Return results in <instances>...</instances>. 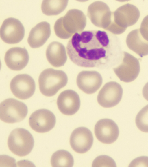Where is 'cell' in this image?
Masks as SVG:
<instances>
[{"label":"cell","mask_w":148,"mask_h":167,"mask_svg":"<svg viewBox=\"0 0 148 167\" xmlns=\"http://www.w3.org/2000/svg\"><path fill=\"white\" fill-rule=\"evenodd\" d=\"M92 167H116L114 160L110 157L106 155L97 157L94 160Z\"/></svg>","instance_id":"24"},{"label":"cell","mask_w":148,"mask_h":167,"mask_svg":"<svg viewBox=\"0 0 148 167\" xmlns=\"http://www.w3.org/2000/svg\"><path fill=\"white\" fill-rule=\"evenodd\" d=\"M57 104L62 113L67 115H72L79 110L80 106V99L76 92L71 90H67L60 94L57 98Z\"/></svg>","instance_id":"16"},{"label":"cell","mask_w":148,"mask_h":167,"mask_svg":"<svg viewBox=\"0 0 148 167\" xmlns=\"http://www.w3.org/2000/svg\"><path fill=\"white\" fill-rule=\"evenodd\" d=\"M51 162L52 167H72L73 157L69 152L60 150L54 153L51 156Z\"/></svg>","instance_id":"22"},{"label":"cell","mask_w":148,"mask_h":167,"mask_svg":"<svg viewBox=\"0 0 148 167\" xmlns=\"http://www.w3.org/2000/svg\"><path fill=\"white\" fill-rule=\"evenodd\" d=\"M112 12L108 6L101 1H96L90 4L87 10V16L94 25L106 29L112 22Z\"/></svg>","instance_id":"10"},{"label":"cell","mask_w":148,"mask_h":167,"mask_svg":"<svg viewBox=\"0 0 148 167\" xmlns=\"http://www.w3.org/2000/svg\"><path fill=\"white\" fill-rule=\"evenodd\" d=\"M139 30L143 38L148 41V15L145 16L143 19Z\"/></svg>","instance_id":"26"},{"label":"cell","mask_w":148,"mask_h":167,"mask_svg":"<svg viewBox=\"0 0 148 167\" xmlns=\"http://www.w3.org/2000/svg\"><path fill=\"white\" fill-rule=\"evenodd\" d=\"M94 132L98 140L106 144L114 143L119 134L117 124L113 121L108 119H102L98 121L95 125Z\"/></svg>","instance_id":"13"},{"label":"cell","mask_w":148,"mask_h":167,"mask_svg":"<svg viewBox=\"0 0 148 167\" xmlns=\"http://www.w3.org/2000/svg\"><path fill=\"white\" fill-rule=\"evenodd\" d=\"M56 118L54 114L45 109H38L30 116L29 123L31 128L39 133H45L51 130L55 126Z\"/></svg>","instance_id":"12"},{"label":"cell","mask_w":148,"mask_h":167,"mask_svg":"<svg viewBox=\"0 0 148 167\" xmlns=\"http://www.w3.org/2000/svg\"><path fill=\"white\" fill-rule=\"evenodd\" d=\"M123 93V90L120 84L115 81L109 82L106 84L99 91L97 101L103 107H112L120 102Z\"/></svg>","instance_id":"11"},{"label":"cell","mask_w":148,"mask_h":167,"mask_svg":"<svg viewBox=\"0 0 148 167\" xmlns=\"http://www.w3.org/2000/svg\"><path fill=\"white\" fill-rule=\"evenodd\" d=\"M140 15V11L135 6L129 3L124 5L112 12V20L108 30L114 35L122 34L127 27L137 22Z\"/></svg>","instance_id":"3"},{"label":"cell","mask_w":148,"mask_h":167,"mask_svg":"<svg viewBox=\"0 0 148 167\" xmlns=\"http://www.w3.org/2000/svg\"><path fill=\"white\" fill-rule=\"evenodd\" d=\"M28 109L23 103L15 99H7L0 104V119L8 123L20 122L26 116Z\"/></svg>","instance_id":"6"},{"label":"cell","mask_w":148,"mask_h":167,"mask_svg":"<svg viewBox=\"0 0 148 167\" xmlns=\"http://www.w3.org/2000/svg\"><path fill=\"white\" fill-rule=\"evenodd\" d=\"M136 125L141 131L148 132V104L138 113L135 119Z\"/></svg>","instance_id":"23"},{"label":"cell","mask_w":148,"mask_h":167,"mask_svg":"<svg viewBox=\"0 0 148 167\" xmlns=\"http://www.w3.org/2000/svg\"><path fill=\"white\" fill-rule=\"evenodd\" d=\"M101 74L96 71H82L78 75L76 83L79 88L88 94L94 93L102 83Z\"/></svg>","instance_id":"15"},{"label":"cell","mask_w":148,"mask_h":167,"mask_svg":"<svg viewBox=\"0 0 148 167\" xmlns=\"http://www.w3.org/2000/svg\"><path fill=\"white\" fill-rule=\"evenodd\" d=\"M93 141V136L91 131L84 127L75 129L70 138L71 147L75 152L79 153H84L89 150L92 146Z\"/></svg>","instance_id":"14"},{"label":"cell","mask_w":148,"mask_h":167,"mask_svg":"<svg viewBox=\"0 0 148 167\" xmlns=\"http://www.w3.org/2000/svg\"><path fill=\"white\" fill-rule=\"evenodd\" d=\"M126 42L128 48L140 57L148 55V41L142 37L139 29L131 31L127 37Z\"/></svg>","instance_id":"20"},{"label":"cell","mask_w":148,"mask_h":167,"mask_svg":"<svg viewBox=\"0 0 148 167\" xmlns=\"http://www.w3.org/2000/svg\"><path fill=\"white\" fill-rule=\"evenodd\" d=\"M142 94L144 97L148 101V82L144 86L142 90Z\"/></svg>","instance_id":"27"},{"label":"cell","mask_w":148,"mask_h":167,"mask_svg":"<svg viewBox=\"0 0 148 167\" xmlns=\"http://www.w3.org/2000/svg\"><path fill=\"white\" fill-rule=\"evenodd\" d=\"M86 23V18L83 12L78 9H72L57 20L54 25V30L57 37L66 39L74 33L82 32Z\"/></svg>","instance_id":"2"},{"label":"cell","mask_w":148,"mask_h":167,"mask_svg":"<svg viewBox=\"0 0 148 167\" xmlns=\"http://www.w3.org/2000/svg\"><path fill=\"white\" fill-rule=\"evenodd\" d=\"M25 29L18 19L8 18L3 21L0 29V35L4 42L10 44L17 43L23 39Z\"/></svg>","instance_id":"8"},{"label":"cell","mask_w":148,"mask_h":167,"mask_svg":"<svg viewBox=\"0 0 148 167\" xmlns=\"http://www.w3.org/2000/svg\"><path fill=\"white\" fill-rule=\"evenodd\" d=\"M129 167H148V157L142 156L137 157L133 160Z\"/></svg>","instance_id":"25"},{"label":"cell","mask_w":148,"mask_h":167,"mask_svg":"<svg viewBox=\"0 0 148 167\" xmlns=\"http://www.w3.org/2000/svg\"><path fill=\"white\" fill-rule=\"evenodd\" d=\"M67 82V76L64 72L52 68L43 70L38 78L40 91L47 97L55 95L66 85Z\"/></svg>","instance_id":"4"},{"label":"cell","mask_w":148,"mask_h":167,"mask_svg":"<svg viewBox=\"0 0 148 167\" xmlns=\"http://www.w3.org/2000/svg\"><path fill=\"white\" fill-rule=\"evenodd\" d=\"M46 55L49 63L56 67L64 66L67 59L65 47L57 41L52 42L50 43L47 48Z\"/></svg>","instance_id":"19"},{"label":"cell","mask_w":148,"mask_h":167,"mask_svg":"<svg viewBox=\"0 0 148 167\" xmlns=\"http://www.w3.org/2000/svg\"><path fill=\"white\" fill-rule=\"evenodd\" d=\"M7 143L12 152L18 156L23 157L31 152L34 147V141L29 131L23 128H17L10 134Z\"/></svg>","instance_id":"5"},{"label":"cell","mask_w":148,"mask_h":167,"mask_svg":"<svg viewBox=\"0 0 148 167\" xmlns=\"http://www.w3.org/2000/svg\"><path fill=\"white\" fill-rule=\"evenodd\" d=\"M123 54L121 63L113 70L121 81L130 82L135 80L139 74V62L137 58L127 52H123Z\"/></svg>","instance_id":"7"},{"label":"cell","mask_w":148,"mask_h":167,"mask_svg":"<svg viewBox=\"0 0 148 167\" xmlns=\"http://www.w3.org/2000/svg\"><path fill=\"white\" fill-rule=\"evenodd\" d=\"M11 92L17 98L25 100L34 94L35 90V82L33 78L27 74L17 75L11 80L10 84Z\"/></svg>","instance_id":"9"},{"label":"cell","mask_w":148,"mask_h":167,"mask_svg":"<svg viewBox=\"0 0 148 167\" xmlns=\"http://www.w3.org/2000/svg\"><path fill=\"white\" fill-rule=\"evenodd\" d=\"M71 60L86 68L108 69L121 61L123 53L117 36L100 30H86L75 33L66 47Z\"/></svg>","instance_id":"1"},{"label":"cell","mask_w":148,"mask_h":167,"mask_svg":"<svg viewBox=\"0 0 148 167\" xmlns=\"http://www.w3.org/2000/svg\"><path fill=\"white\" fill-rule=\"evenodd\" d=\"M68 0H43L41 8L42 13L47 16L56 15L66 8Z\"/></svg>","instance_id":"21"},{"label":"cell","mask_w":148,"mask_h":167,"mask_svg":"<svg viewBox=\"0 0 148 167\" xmlns=\"http://www.w3.org/2000/svg\"><path fill=\"white\" fill-rule=\"evenodd\" d=\"M51 33L50 24L46 21L40 22L31 29L27 39L28 43L32 48H38L45 43Z\"/></svg>","instance_id":"18"},{"label":"cell","mask_w":148,"mask_h":167,"mask_svg":"<svg viewBox=\"0 0 148 167\" xmlns=\"http://www.w3.org/2000/svg\"><path fill=\"white\" fill-rule=\"evenodd\" d=\"M29 57L25 48L14 47L8 49L5 53L4 60L10 69L19 71L24 68L27 64Z\"/></svg>","instance_id":"17"}]
</instances>
